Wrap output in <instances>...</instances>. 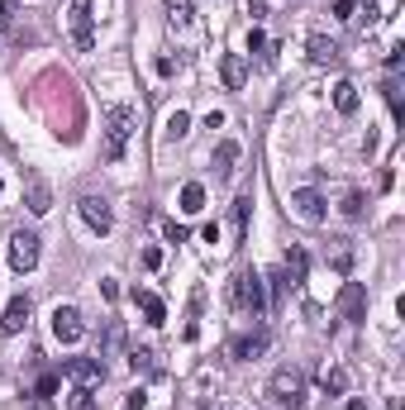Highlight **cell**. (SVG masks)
<instances>
[{"label":"cell","instance_id":"6da1fadb","mask_svg":"<svg viewBox=\"0 0 405 410\" xmlns=\"http://www.w3.org/2000/svg\"><path fill=\"white\" fill-rule=\"evenodd\" d=\"M129 134H134V110L129 105H110L105 110V143H100V158L120 162L129 148Z\"/></svg>","mask_w":405,"mask_h":410},{"label":"cell","instance_id":"7a4b0ae2","mask_svg":"<svg viewBox=\"0 0 405 410\" xmlns=\"http://www.w3.org/2000/svg\"><path fill=\"white\" fill-rule=\"evenodd\" d=\"M229 296H234V305L243 310V315L263 320L267 315V291H263V272H238L234 286H229Z\"/></svg>","mask_w":405,"mask_h":410},{"label":"cell","instance_id":"3957f363","mask_svg":"<svg viewBox=\"0 0 405 410\" xmlns=\"http://www.w3.org/2000/svg\"><path fill=\"white\" fill-rule=\"evenodd\" d=\"M267 396H272L277 406H286V410H300L305 406V377H300L296 367H277L272 382H267Z\"/></svg>","mask_w":405,"mask_h":410},{"label":"cell","instance_id":"277c9868","mask_svg":"<svg viewBox=\"0 0 405 410\" xmlns=\"http://www.w3.org/2000/svg\"><path fill=\"white\" fill-rule=\"evenodd\" d=\"M291 215L305 220V224H325L329 220V201L315 186H296V191H291Z\"/></svg>","mask_w":405,"mask_h":410},{"label":"cell","instance_id":"5b68a950","mask_svg":"<svg viewBox=\"0 0 405 410\" xmlns=\"http://www.w3.org/2000/svg\"><path fill=\"white\" fill-rule=\"evenodd\" d=\"M95 0H72L67 5V24H72V38H77V48L86 53V48L95 43Z\"/></svg>","mask_w":405,"mask_h":410},{"label":"cell","instance_id":"8992f818","mask_svg":"<svg viewBox=\"0 0 405 410\" xmlns=\"http://www.w3.org/2000/svg\"><path fill=\"white\" fill-rule=\"evenodd\" d=\"M38 243H43V238L33 234V229H15V234H10V268L33 272L38 268Z\"/></svg>","mask_w":405,"mask_h":410},{"label":"cell","instance_id":"52a82bcc","mask_svg":"<svg viewBox=\"0 0 405 410\" xmlns=\"http://www.w3.org/2000/svg\"><path fill=\"white\" fill-rule=\"evenodd\" d=\"M81 334H86L81 310L77 305H58V310H53V339H58V344H81Z\"/></svg>","mask_w":405,"mask_h":410},{"label":"cell","instance_id":"ba28073f","mask_svg":"<svg viewBox=\"0 0 405 410\" xmlns=\"http://www.w3.org/2000/svg\"><path fill=\"white\" fill-rule=\"evenodd\" d=\"M77 210H81V220L91 224L95 234H110V229H115V210H110L105 196H81Z\"/></svg>","mask_w":405,"mask_h":410},{"label":"cell","instance_id":"9c48e42d","mask_svg":"<svg viewBox=\"0 0 405 410\" xmlns=\"http://www.w3.org/2000/svg\"><path fill=\"white\" fill-rule=\"evenodd\" d=\"M339 315L353 320V325L367 320V286H362V282H343L339 286Z\"/></svg>","mask_w":405,"mask_h":410},{"label":"cell","instance_id":"30bf717a","mask_svg":"<svg viewBox=\"0 0 405 410\" xmlns=\"http://www.w3.org/2000/svg\"><path fill=\"white\" fill-rule=\"evenodd\" d=\"M63 377H72L77 387H95V382H105V363L100 358H67Z\"/></svg>","mask_w":405,"mask_h":410},{"label":"cell","instance_id":"8fae6325","mask_svg":"<svg viewBox=\"0 0 405 410\" xmlns=\"http://www.w3.org/2000/svg\"><path fill=\"white\" fill-rule=\"evenodd\" d=\"M29 315H33L29 296H15L10 305H5V315H0V334H5V339H15V334H24V325H29Z\"/></svg>","mask_w":405,"mask_h":410},{"label":"cell","instance_id":"7c38bea8","mask_svg":"<svg viewBox=\"0 0 405 410\" xmlns=\"http://www.w3.org/2000/svg\"><path fill=\"white\" fill-rule=\"evenodd\" d=\"M219 81H224V91H243V81H248V63H243L238 53H224V58H219Z\"/></svg>","mask_w":405,"mask_h":410},{"label":"cell","instance_id":"4fadbf2b","mask_svg":"<svg viewBox=\"0 0 405 410\" xmlns=\"http://www.w3.org/2000/svg\"><path fill=\"white\" fill-rule=\"evenodd\" d=\"M24 205H29V215H48V210H53V191H48L43 177H29V182H24Z\"/></svg>","mask_w":405,"mask_h":410},{"label":"cell","instance_id":"5bb4252c","mask_svg":"<svg viewBox=\"0 0 405 410\" xmlns=\"http://www.w3.org/2000/svg\"><path fill=\"white\" fill-rule=\"evenodd\" d=\"M267 348V330H253V334H238V339H229V353L234 358H258Z\"/></svg>","mask_w":405,"mask_h":410},{"label":"cell","instance_id":"9a60e30c","mask_svg":"<svg viewBox=\"0 0 405 410\" xmlns=\"http://www.w3.org/2000/svg\"><path fill=\"white\" fill-rule=\"evenodd\" d=\"M310 63H320V67H334L339 63V43H334V38H325V33H310Z\"/></svg>","mask_w":405,"mask_h":410},{"label":"cell","instance_id":"2e32d148","mask_svg":"<svg viewBox=\"0 0 405 410\" xmlns=\"http://www.w3.org/2000/svg\"><path fill=\"white\" fill-rule=\"evenodd\" d=\"M134 305L143 310V320H148V325H162V320H167V305H162V296H157V291H134Z\"/></svg>","mask_w":405,"mask_h":410},{"label":"cell","instance_id":"e0dca14e","mask_svg":"<svg viewBox=\"0 0 405 410\" xmlns=\"http://www.w3.org/2000/svg\"><path fill=\"white\" fill-rule=\"evenodd\" d=\"M234 167H238V143L224 139L215 148V177H234Z\"/></svg>","mask_w":405,"mask_h":410},{"label":"cell","instance_id":"ac0fdd59","mask_svg":"<svg viewBox=\"0 0 405 410\" xmlns=\"http://www.w3.org/2000/svg\"><path fill=\"white\" fill-rule=\"evenodd\" d=\"M334 110L358 115V86H353V81H334Z\"/></svg>","mask_w":405,"mask_h":410},{"label":"cell","instance_id":"d6986e66","mask_svg":"<svg viewBox=\"0 0 405 410\" xmlns=\"http://www.w3.org/2000/svg\"><path fill=\"white\" fill-rule=\"evenodd\" d=\"M182 210H186V215H201L205 210V186L201 182H186V186H182Z\"/></svg>","mask_w":405,"mask_h":410},{"label":"cell","instance_id":"ffe728a7","mask_svg":"<svg viewBox=\"0 0 405 410\" xmlns=\"http://www.w3.org/2000/svg\"><path fill=\"white\" fill-rule=\"evenodd\" d=\"M286 277H291V282H305V272H310V258H305V248H291L286 253Z\"/></svg>","mask_w":405,"mask_h":410},{"label":"cell","instance_id":"44dd1931","mask_svg":"<svg viewBox=\"0 0 405 410\" xmlns=\"http://www.w3.org/2000/svg\"><path fill=\"white\" fill-rule=\"evenodd\" d=\"M167 5V24L172 29H186L191 24V0H162Z\"/></svg>","mask_w":405,"mask_h":410},{"label":"cell","instance_id":"7402d4cb","mask_svg":"<svg viewBox=\"0 0 405 410\" xmlns=\"http://www.w3.org/2000/svg\"><path fill=\"white\" fill-rule=\"evenodd\" d=\"M162 134H167V139H186V134H191V115H186V110H172Z\"/></svg>","mask_w":405,"mask_h":410},{"label":"cell","instance_id":"603a6c76","mask_svg":"<svg viewBox=\"0 0 405 410\" xmlns=\"http://www.w3.org/2000/svg\"><path fill=\"white\" fill-rule=\"evenodd\" d=\"M320 382H325V396H343L348 391V372H343V367H329Z\"/></svg>","mask_w":405,"mask_h":410},{"label":"cell","instance_id":"cb8c5ba5","mask_svg":"<svg viewBox=\"0 0 405 410\" xmlns=\"http://www.w3.org/2000/svg\"><path fill=\"white\" fill-rule=\"evenodd\" d=\"M248 215H253V196H248V191H243V196H238V201H234V229H238V234L248 229Z\"/></svg>","mask_w":405,"mask_h":410},{"label":"cell","instance_id":"d4e9b609","mask_svg":"<svg viewBox=\"0 0 405 410\" xmlns=\"http://www.w3.org/2000/svg\"><path fill=\"white\" fill-rule=\"evenodd\" d=\"M362 205H367V201H362V191H348V196H343V205H339L343 220H362Z\"/></svg>","mask_w":405,"mask_h":410},{"label":"cell","instance_id":"484cf974","mask_svg":"<svg viewBox=\"0 0 405 410\" xmlns=\"http://www.w3.org/2000/svg\"><path fill=\"white\" fill-rule=\"evenodd\" d=\"M58 382H63L58 372H48V377L33 387V401H38V406H48V401H53V391H58Z\"/></svg>","mask_w":405,"mask_h":410},{"label":"cell","instance_id":"4316f807","mask_svg":"<svg viewBox=\"0 0 405 410\" xmlns=\"http://www.w3.org/2000/svg\"><path fill=\"white\" fill-rule=\"evenodd\" d=\"M248 53H263L267 63H272V43H267V33H263V29H248Z\"/></svg>","mask_w":405,"mask_h":410},{"label":"cell","instance_id":"83f0119b","mask_svg":"<svg viewBox=\"0 0 405 410\" xmlns=\"http://www.w3.org/2000/svg\"><path fill=\"white\" fill-rule=\"evenodd\" d=\"M129 363H134V372H153V348H134Z\"/></svg>","mask_w":405,"mask_h":410},{"label":"cell","instance_id":"f1b7e54d","mask_svg":"<svg viewBox=\"0 0 405 410\" xmlns=\"http://www.w3.org/2000/svg\"><path fill=\"white\" fill-rule=\"evenodd\" d=\"M334 19H339V24H353V19H358L353 0H334Z\"/></svg>","mask_w":405,"mask_h":410},{"label":"cell","instance_id":"f546056e","mask_svg":"<svg viewBox=\"0 0 405 410\" xmlns=\"http://www.w3.org/2000/svg\"><path fill=\"white\" fill-rule=\"evenodd\" d=\"M162 234H167L172 243H186V238H191V229H186V224H177V220H167V224H162Z\"/></svg>","mask_w":405,"mask_h":410},{"label":"cell","instance_id":"4dcf8cb0","mask_svg":"<svg viewBox=\"0 0 405 410\" xmlns=\"http://www.w3.org/2000/svg\"><path fill=\"white\" fill-rule=\"evenodd\" d=\"M72 410H95V396H91V387H77V396H72Z\"/></svg>","mask_w":405,"mask_h":410},{"label":"cell","instance_id":"1f68e13d","mask_svg":"<svg viewBox=\"0 0 405 410\" xmlns=\"http://www.w3.org/2000/svg\"><path fill=\"white\" fill-rule=\"evenodd\" d=\"M263 282H272V300H281V291L291 286V277H286V272H272V277H263Z\"/></svg>","mask_w":405,"mask_h":410},{"label":"cell","instance_id":"d6a6232c","mask_svg":"<svg viewBox=\"0 0 405 410\" xmlns=\"http://www.w3.org/2000/svg\"><path fill=\"white\" fill-rule=\"evenodd\" d=\"M382 91H386V105H391V115H401V86H396V81H386Z\"/></svg>","mask_w":405,"mask_h":410},{"label":"cell","instance_id":"836d02e7","mask_svg":"<svg viewBox=\"0 0 405 410\" xmlns=\"http://www.w3.org/2000/svg\"><path fill=\"white\" fill-rule=\"evenodd\" d=\"M120 344H125V330H120V325H110V330H105V353H115Z\"/></svg>","mask_w":405,"mask_h":410},{"label":"cell","instance_id":"e575fe53","mask_svg":"<svg viewBox=\"0 0 405 410\" xmlns=\"http://www.w3.org/2000/svg\"><path fill=\"white\" fill-rule=\"evenodd\" d=\"M143 406H148V396H143V387H139V391H129V396H125V410H143Z\"/></svg>","mask_w":405,"mask_h":410},{"label":"cell","instance_id":"d590c367","mask_svg":"<svg viewBox=\"0 0 405 410\" xmlns=\"http://www.w3.org/2000/svg\"><path fill=\"white\" fill-rule=\"evenodd\" d=\"M10 24H15V0H5V5H0V29H10Z\"/></svg>","mask_w":405,"mask_h":410},{"label":"cell","instance_id":"8d00e7d4","mask_svg":"<svg viewBox=\"0 0 405 410\" xmlns=\"http://www.w3.org/2000/svg\"><path fill=\"white\" fill-rule=\"evenodd\" d=\"M143 268H162V248H143Z\"/></svg>","mask_w":405,"mask_h":410},{"label":"cell","instance_id":"74e56055","mask_svg":"<svg viewBox=\"0 0 405 410\" xmlns=\"http://www.w3.org/2000/svg\"><path fill=\"white\" fill-rule=\"evenodd\" d=\"M243 5H248V15H253V24H258V19L267 15V0H243Z\"/></svg>","mask_w":405,"mask_h":410},{"label":"cell","instance_id":"f35d334b","mask_svg":"<svg viewBox=\"0 0 405 410\" xmlns=\"http://www.w3.org/2000/svg\"><path fill=\"white\" fill-rule=\"evenodd\" d=\"M348 263H353V253H348V248L334 253V272H348Z\"/></svg>","mask_w":405,"mask_h":410},{"label":"cell","instance_id":"ab89813d","mask_svg":"<svg viewBox=\"0 0 405 410\" xmlns=\"http://www.w3.org/2000/svg\"><path fill=\"white\" fill-rule=\"evenodd\" d=\"M348 410H367V401H362V396H348Z\"/></svg>","mask_w":405,"mask_h":410}]
</instances>
